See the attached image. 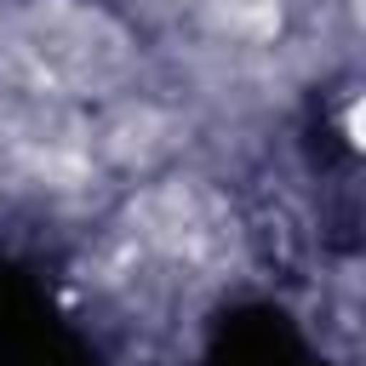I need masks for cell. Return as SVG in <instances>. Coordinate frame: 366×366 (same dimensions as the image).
Returning <instances> with one entry per match:
<instances>
[{
  "mask_svg": "<svg viewBox=\"0 0 366 366\" xmlns=\"http://www.w3.org/2000/svg\"><path fill=\"white\" fill-rule=\"evenodd\" d=\"M29 63L40 74H63V80H109L126 69V40L109 17L69 6V0H46L29 11Z\"/></svg>",
  "mask_w": 366,
  "mask_h": 366,
  "instance_id": "6da1fadb",
  "label": "cell"
}]
</instances>
